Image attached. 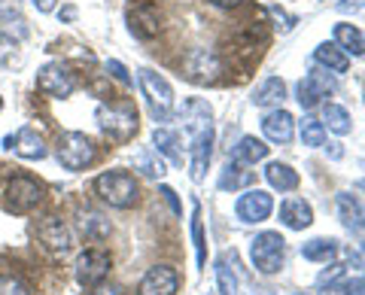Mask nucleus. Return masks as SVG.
Listing matches in <instances>:
<instances>
[{
    "label": "nucleus",
    "mask_w": 365,
    "mask_h": 295,
    "mask_svg": "<svg viewBox=\"0 0 365 295\" xmlns=\"http://www.w3.org/2000/svg\"><path fill=\"white\" fill-rule=\"evenodd\" d=\"M192 241H195V253H198V268L207 265V241H204V225H201V207L192 204Z\"/></svg>",
    "instance_id": "nucleus-29"
},
{
    "label": "nucleus",
    "mask_w": 365,
    "mask_h": 295,
    "mask_svg": "<svg viewBox=\"0 0 365 295\" xmlns=\"http://www.w3.org/2000/svg\"><path fill=\"white\" fill-rule=\"evenodd\" d=\"M335 43H338V46L344 49L347 55H353V58L365 55V33H362L356 25H347V21L335 25Z\"/></svg>",
    "instance_id": "nucleus-19"
},
{
    "label": "nucleus",
    "mask_w": 365,
    "mask_h": 295,
    "mask_svg": "<svg viewBox=\"0 0 365 295\" xmlns=\"http://www.w3.org/2000/svg\"><path fill=\"white\" fill-rule=\"evenodd\" d=\"M137 165H140V167H143V174H150V177H162V174H165L162 158H158V162H153V152H150V150L137 155Z\"/></svg>",
    "instance_id": "nucleus-33"
},
{
    "label": "nucleus",
    "mask_w": 365,
    "mask_h": 295,
    "mask_svg": "<svg viewBox=\"0 0 365 295\" xmlns=\"http://www.w3.org/2000/svg\"><path fill=\"white\" fill-rule=\"evenodd\" d=\"M250 259H253V268L262 271V274H277L283 262H287V241L277 232H262L250 244Z\"/></svg>",
    "instance_id": "nucleus-4"
},
{
    "label": "nucleus",
    "mask_w": 365,
    "mask_h": 295,
    "mask_svg": "<svg viewBox=\"0 0 365 295\" xmlns=\"http://www.w3.org/2000/svg\"><path fill=\"white\" fill-rule=\"evenodd\" d=\"M107 73L116 76L122 86H131V76H128V71H125V67H122L119 61H107Z\"/></svg>",
    "instance_id": "nucleus-34"
},
{
    "label": "nucleus",
    "mask_w": 365,
    "mask_h": 295,
    "mask_svg": "<svg viewBox=\"0 0 365 295\" xmlns=\"http://www.w3.org/2000/svg\"><path fill=\"white\" fill-rule=\"evenodd\" d=\"M91 295H125L119 286H104V283H101V286H95V292Z\"/></svg>",
    "instance_id": "nucleus-36"
},
{
    "label": "nucleus",
    "mask_w": 365,
    "mask_h": 295,
    "mask_svg": "<svg viewBox=\"0 0 365 295\" xmlns=\"http://www.w3.org/2000/svg\"><path fill=\"white\" fill-rule=\"evenodd\" d=\"M153 143L158 152H165L174 165H182V152H180V134L170 131V128H155L153 134Z\"/></svg>",
    "instance_id": "nucleus-25"
},
{
    "label": "nucleus",
    "mask_w": 365,
    "mask_h": 295,
    "mask_svg": "<svg viewBox=\"0 0 365 295\" xmlns=\"http://www.w3.org/2000/svg\"><path fill=\"white\" fill-rule=\"evenodd\" d=\"M295 92H299V104H302L304 110H314L317 104H323L326 95L335 92V83H332V79H329L323 71H311V73H307L302 83H299V88H295Z\"/></svg>",
    "instance_id": "nucleus-12"
},
{
    "label": "nucleus",
    "mask_w": 365,
    "mask_h": 295,
    "mask_svg": "<svg viewBox=\"0 0 365 295\" xmlns=\"http://www.w3.org/2000/svg\"><path fill=\"white\" fill-rule=\"evenodd\" d=\"M299 131H302V143L311 146V150H319V146H326V125L314 119V116H304L299 122Z\"/></svg>",
    "instance_id": "nucleus-27"
},
{
    "label": "nucleus",
    "mask_w": 365,
    "mask_h": 295,
    "mask_svg": "<svg viewBox=\"0 0 365 295\" xmlns=\"http://www.w3.org/2000/svg\"><path fill=\"white\" fill-rule=\"evenodd\" d=\"M338 213L344 219L347 229L353 232H365V201L353 192H338Z\"/></svg>",
    "instance_id": "nucleus-17"
},
{
    "label": "nucleus",
    "mask_w": 365,
    "mask_h": 295,
    "mask_svg": "<svg viewBox=\"0 0 365 295\" xmlns=\"http://www.w3.org/2000/svg\"><path fill=\"white\" fill-rule=\"evenodd\" d=\"M37 237L52 249V253H67L73 244V237H71V229L58 219V217H49L46 222H40V229H37Z\"/></svg>",
    "instance_id": "nucleus-16"
},
{
    "label": "nucleus",
    "mask_w": 365,
    "mask_h": 295,
    "mask_svg": "<svg viewBox=\"0 0 365 295\" xmlns=\"http://www.w3.org/2000/svg\"><path fill=\"white\" fill-rule=\"evenodd\" d=\"M323 122L329 125V131H335V134H350V128H353V122H350V113L341 107V104H326L323 107Z\"/></svg>",
    "instance_id": "nucleus-28"
},
{
    "label": "nucleus",
    "mask_w": 365,
    "mask_h": 295,
    "mask_svg": "<svg viewBox=\"0 0 365 295\" xmlns=\"http://www.w3.org/2000/svg\"><path fill=\"white\" fill-rule=\"evenodd\" d=\"M195 140H192V162H189V171L192 180L201 183L204 174H207V165H210V155H213V125H210V113H204L201 119H195Z\"/></svg>",
    "instance_id": "nucleus-7"
},
{
    "label": "nucleus",
    "mask_w": 365,
    "mask_h": 295,
    "mask_svg": "<svg viewBox=\"0 0 365 295\" xmlns=\"http://www.w3.org/2000/svg\"><path fill=\"white\" fill-rule=\"evenodd\" d=\"M216 286H220V295H237V274L225 256L216 262Z\"/></svg>",
    "instance_id": "nucleus-30"
},
{
    "label": "nucleus",
    "mask_w": 365,
    "mask_h": 295,
    "mask_svg": "<svg viewBox=\"0 0 365 295\" xmlns=\"http://www.w3.org/2000/svg\"><path fill=\"white\" fill-rule=\"evenodd\" d=\"M110 265H113V259H110L107 249L91 247V249H86V253H79V259H76V280L83 283V286L95 289L107 280Z\"/></svg>",
    "instance_id": "nucleus-8"
},
{
    "label": "nucleus",
    "mask_w": 365,
    "mask_h": 295,
    "mask_svg": "<svg viewBox=\"0 0 365 295\" xmlns=\"http://www.w3.org/2000/svg\"><path fill=\"white\" fill-rule=\"evenodd\" d=\"M314 58L319 67H326L329 73H347L350 67V55L338 46V43H319L314 49Z\"/></svg>",
    "instance_id": "nucleus-18"
},
{
    "label": "nucleus",
    "mask_w": 365,
    "mask_h": 295,
    "mask_svg": "<svg viewBox=\"0 0 365 295\" xmlns=\"http://www.w3.org/2000/svg\"><path fill=\"white\" fill-rule=\"evenodd\" d=\"M34 4H37L40 13H52L55 9V0H34Z\"/></svg>",
    "instance_id": "nucleus-37"
},
{
    "label": "nucleus",
    "mask_w": 365,
    "mask_h": 295,
    "mask_svg": "<svg viewBox=\"0 0 365 295\" xmlns=\"http://www.w3.org/2000/svg\"><path fill=\"white\" fill-rule=\"evenodd\" d=\"M189 76L192 79H198V83H213L216 79V71H220V64H216V58L210 52H204V49H198V52H192V58H189Z\"/></svg>",
    "instance_id": "nucleus-21"
},
{
    "label": "nucleus",
    "mask_w": 365,
    "mask_h": 295,
    "mask_svg": "<svg viewBox=\"0 0 365 295\" xmlns=\"http://www.w3.org/2000/svg\"><path fill=\"white\" fill-rule=\"evenodd\" d=\"M95 155H98L95 143L83 131H64L55 140V158H58V165L67 167V171H86L95 162Z\"/></svg>",
    "instance_id": "nucleus-1"
},
{
    "label": "nucleus",
    "mask_w": 365,
    "mask_h": 295,
    "mask_svg": "<svg viewBox=\"0 0 365 295\" xmlns=\"http://www.w3.org/2000/svg\"><path fill=\"white\" fill-rule=\"evenodd\" d=\"M98 125L113 143H128L137 134V110L131 104H122V107L101 104L98 107Z\"/></svg>",
    "instance_id": "nucleus-6"
},
{
    "label": "nucleus",
    "mask_w": 365,
    "mask_h": 295,
    "mask_svg": "<svg viewBox=\"0 0 365 295\" xmlns=\"http://www.w3.org/2000/svg\"><path fill=\"white\" fill-rule=\"evenodd\" d=\"M362 189H365V180H362Z\"/></svg>",
    "instance_id": "nucleus-40"
},
{
    "label": "nucleus",
    "mask_w": 365,
    "mask_h": 295,
    "mask_svg": "<svg viewBox=\"0 0 365 295\" xmlns=\"http://www.w3.org/2000/svg\"><path fill=\"white\" fill-rule=\"evenodd\" d=\"M265 180L271 183V189H277V192H292L295 186H299V174L283 162H271L265 167Z\"/></svg>",
    "instance_id": "nucleus-23"
},
{
    "label": "nucleus",
    "mask_w": 365,
    "mask_h": 295,
    "mask_svg": "<svg viewBox=\"0 0 365 295\" xmlns=\"http://www.w3.org/2000/svg\"><path fill=\"white\" fill-rule=\"evenodd\" d=\"M256 180V174L253 171H244V165H228L225 171H222V177H220V189L222 192H235V189H244V186H250Z\"/></svg>",
    "instance_id": "nucleus-26"
},
{
    "label": "nucleus",
    "mask_w": 365,
    "mask_h": 295,
    "mask_svg": "<svg viewBox=\"0 0 365 295\" xmlns=\"http://www.w3.org/2000/svg\"><path fill=\"white\" fill-rule=\"evenodd\" d=\"M43 201V186L28 174H19L4 189V210L13 217H25V213L37 210Z\"/></svg>",
    "instance_id": "nucleus-3"
},
{
    "label": "nucleus",
    "mask_w": 365,
    "mask_h": 295,
    "mask_svg": "<svg viewBox=\"0 0 365 295\" xmlns=\"http://www.w3.org/2000/svg\"><path fill=\"white\" fill-rule=\"evenodd\" d=\"M95 192L101 201L116 210H128L137 204V180L128 171H107L95 180Z\"/></svg>",
    "instance_id": "nucleus-2"
},
{
    "label": "nucleus",
    "mask_w": 365,
    "mask_h": 295,
    "mask_svg": "<svg viewBox=\"0 0 365 295\" xmlns=\"http://www.w3.org/2000/svg\"><path fill=\"white\" fill-rule=\"evenodd\" d=\"M283 98H287V86H283L280 76H268L256 92H253V104L256 107H280Z\"/></svg>",
    "instance_id": "nucleus-20"
},
{
    "label": "nucleus",
    "mask_w": 365,
    "mask_h": 295,
    "mask_svg": "<svg viewBox=\"0 0 365 295\" xmlns=\"http://www.w3.org/2000/svg\"><path fill=\"white\" fill-rule=\"evenodd\" d=\"M302 256L307 262H326L329 265L338 256V241H332V237H314V241H307L302 247Z\"/></svg>",
    "instance_id": "nucleus-22"
},
{
    "label": "nucleus",
    "mask_w": 365,
    "mask_h": 295,
    "mask_svg": "<svg viewBox=\"0 0 365 295\" xmlns=\"http://www.w3.org/2000/svg\"><path fill=\"white\" fill-rule=\"evenodd\" d=\"M213 6H220V9H232V6H237L241 0H210Z\"/></svg>",
    "instance_id": "nucleus-39"
},
{
    "label": "nucleus",
    "mask_w": 365,
    "mask_h": 295,
    "mask_svg": "<svg viewBox=\"0 0 365 295\" xmlns=\"http://www.w3.org/2000/svg\"><path fill=\"white\" fill-rule=\"evenodd\" d=\"M262 131H265V138L271 143H289L292 140V131H295V119L289 116L287 110H271L265 113V119H262Z\"/></svg>",
    "instance_id": "nucleus-14"
},
{
    "label": "nucleus",
    "mask_w": 365,
    "mask_h": 295,
    "mask_svg": "<svg viewBox=\"0 0 365 295\" xmlns=\"http://www.w3.org/2000/svg\"><path fill=\"white\" fill-rule=\"evenodd\" d=\"M180 289V277L170 265H153L143 274L140 286H137V295H177Z\"/></svg>",
    "instance_id": "nucleus-11"
},
{
    "label": "nucleus",
    "mask_w": 365,
    "mask_h": 295,
    "mask_svg": "<svg viewBox=\"0 0 365 295\" xmlns=\"http://www.w3.org/2000/svg\"><path fill=\"white\" fill-rule=\"evenodd\" d=\"M137 83H140L143 98L150 100L153 116L158 122H165L170 116V110H174V88H170V83L162 73L150 71V67H140V71H137Z\"/></svg>",
    "instance_id": "nucleus-5"
},
{
    "label": "nucleus",
    "mask_w": 365,
    "mask_h": 295,
    "mask_svg": "<svg viewBox=\"0 0 365 295\" xmlns=\"http://www.w3.org/2000/svg\"><path fill=\"white\" fill-rule=\"evenodd\" d=\"M162 195H165V201L170 204V210H174V213H182V207H180V201H177V195H174V189H168V186H162Z\"/></svg>",
    "instance_id": "nucleus-35"
},
{
    "label": "nucleus",
    "mask_w": 365,
    "mask_h": 295,
    "mask_svg": "<svg viewBox=\"0 0 365 295\" xmlns=\"http://www.w3.org/2000/svg\"><path fill=\"white\" fill-rule=\"evenodd\" d=\"M359 6H362V0H344V4H338V9H344V13H347V9H353V13H356Z\"/></svg>",
    "instance_id": "nucleus-38"
},
{
    "label": "nucleus",
    "mask_w": 365,
    "mask_h": 295,
    "mask_svg": "<svg viewBox=\"0 0 365 295\" xmlns=\"http://www.w3.org/2000/svg\"><path fill=\"white\" fill-rule=\"evenodd\" d=\"M232 158L237 165H256V162H262V158H268V146L262 143V140H256V138H241V143L235 146V152H232Z\"/></svg>",
    "instance_id": "nucleus-24"
},
{
    "label": "nucleus",
    "mask_w": 365,
    "mask_h": 295,
    "mask_svg": "<svg viewBox=\"0 0 365 295\" xmlns=\"http://www.w3.org/2000/svg\"><path fill=\"white\" fill-rule=\"evenodd\" d=\"M4 143H6V150H13L21 158H31V162H40V158H46V152H49L43 138L34 128H19L13 138H6Z\"/></svg>",
    "instance_id": "nucleus-13"
},
{
    "label": "nucleus",
    "mask_w": 365,
    "mask_h": 295,
    "mask_svg": "<svg viewBox=\"0 0 365 295\" xmlns=\"http://www.w3.org/2000/svg\"><path fill=\"white\" fill-rule=\"evenodd\" d=\"M0 295H31V289L19 274H0Z\"/></svg>",
    "instance_id": "nucleus-32"
},
{
    "label": "nucleus",
    "mask_w": 365,
    "mask_h": 295,
    "mask_svg": "<svg viewBox=\"0 0 365 295\" xmlns=\"http://www.w3.org/2000/svg\"><path fill=\"white\" fill-rule=\"evenodd\" d=\"M37 88L49 98H67V95H73L76 79L61 61H49L37 71Z\"/></svg>",
    "instance_id": "nucleus-9"
},
{
    "label": "nucleus",
    "mask_w": 365,
    "mask_h": 295,
    "mask_svg": "<svg viewBox=\"0 0 365 295\" xmlns=\"http://www.w3.org/2000/svg\"><path fill=\"white\" fill-rule=\"evenodd\" d=\"M107 234H110V225L101 217H95V213H91L88 219L83 217V237L86 241H98V237H107Z\"/></svg>",
    "instance_id": "nucleus-31"
},
{
    "label": "nucleus",
    "mask_w": 365,
    "mask_h": 295,
    "mask_svg": "<svg viewBox=\"0 0 365 295\" xmlns=\"http://www.w3.org/2000/svg\"><path fill=\"white\" fill-rule=\"evenodd\" d=\"M280 222L287 225L289 232H304L307 225L314 222L311 204H307L304 198H287L280 204Z\"/></svg>",
    "instance_id": "nucleus-15"
},
{
    "label": "nucleus",
    "mask_w": 365,
    "mask_h": 295,
    "mask_svg": "<svg viewBox=\"0 0 365 295\" xmlns=\"http://www.w3.org/2000/svg\"><path fill=\"white\" fill-rule=\"evenodd\" d=\"M274 210V198L262 189H247L235 204V213L241 222H265Z\"/></svg>",
    "instance_id": "nucleus-10"
}]
</instances>
